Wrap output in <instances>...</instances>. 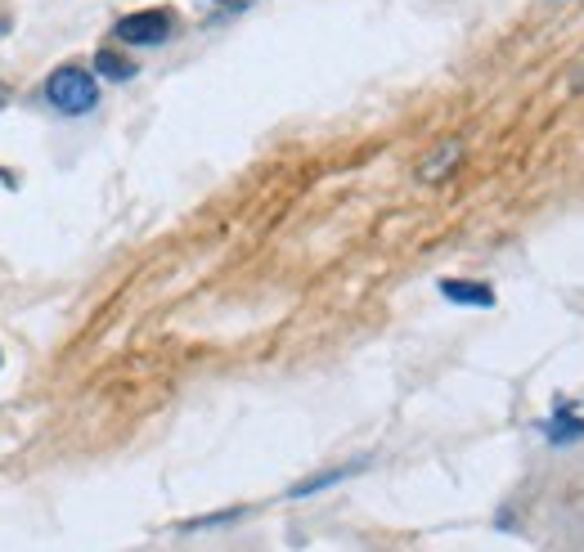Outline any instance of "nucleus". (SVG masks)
<instances>
[{
	"label": "nucleus",
	"instance_id": "nucleus-1",
	"mask_svg": "<svg viewBox=\"0 0 584 552\" xmlns=\"http://www.w3.org/2000/svg\"><path fill=\"white\" fill-rule=\"evenodd\" d=\"M45 99L63 117H82V113H91L99 104V77L86 73V67H77V63H63L45 82Z\"/></svg>",
	"mask_w": 584,
	"mask_h": 552
},
{
	"label": "nucleus",
	"instance_id": "nucleus-2",
	"mask_svg": "<svg viewBox=\"0 0 584 552\" xmlns=\"http://www.w3.org/2000/svg\"><path fill=\"white\" fill-rule=\"evenodd\" d=\"M176 32V14L171 10H136L113 23V36L126 45H162Z\"/></svg>",
	"mask_w": 584,
	"mask_h": 552
},
{
	"label": "nucleus",
	"instance_id": "nucleus-3",
	"mask_svg": "<svg viewBox=\"0 0 584 552\" xmlns=\"http://www.w3.org/2000/svg\"><path fill=\"white\" fill-rule=\"evenodd\" d=\"M459 162H464V140H440V145L418 162V180H423V184H440V180H449L454 171H459Z\"/></svg>",
	"mask_w": 584,
	"mask_h": 552
},
{
	"label": "nucleus",
	"instance_id": "nucleus-4",
	"mask_svg": "<svg viewBox=\"0 0 584 552\" xmlns=\"http://www.w3.org/2000/svg\"><path fill=\"white\" fill-rule=\"evenodd\" d=\"M440 297L454 306H472V310H490L495 306V288L490 284H472V279H440Z\"/></svg>",
	"mask_w": 584,
	"mask_h": 552
},
{
	"label": "nucleus",
	"instance_id": "nucleus-5",
	"mask_svg": "<svg viewBox=\"0 0 584 552\" xmlns=\"http://www.w3.org/2000/svg\"><path fill=\"white\" fill-rule=\"evenodd\" d=\"M140 73V67L131 59H121L117 50H99L95 54V77H108V82H131Z\"/></svg>",
	"mask_w": 584,
	"mask_h": 552
},
{
	"label": "nucleus",
	"instance_id": "nucleus-6",
	"mask_svg": "<svg viewBox=\"0 0 584 552\" xmlns=\"http://www.w3.org/2000/svg\"><path fill=\"white\" fill-rule=\"evenodd\" d=\"M544 436H549V445H575V440H584V423L571 418V413H553L544 423Z\"/></svg>",
	"mask_w": 584,
	"mask_h": 552
},
{
	"label": "nucleus",
	"instance_id": "nucleus-7",
	"mask_svg": "<svg viewBox=\"0 0 584 552\" xmlns=\"http://www.w3.org/2000/svg\"><path fill=\"white\" fill-rule=\"evenodd\" d=\"M351 471H360V463H355V467H338V471H323V476H310V480H301V486H293V490H288V499H306V495H319V490H329L333 480H347Z\"/></svg>",
	"mask_w": 584,
	"mask_h": 552
},
{
	"label": "nucleus",
	"instance_id": "nucleus-8",
	"mask_svg": "<svg viewBox=\"0 0 584 552\" xmlns=\"http://www.w3.org/2000/svg\"><path fill=\"white\" fill-rule=\"evenodd\" d=\"M571 95H584V54L575 63V73H571Z\"/></svg>",
	"mask_w": 584,
	"mask_h": 552
},
{
	"label": "nucleus",
	"instance_id": "nucleus-9",
	"mask_svg": "<svg viewBox=\"0 0 584 552\" xmlns=\"http://www.w3.org/2000/svg\"><path fill=\"white\" fill-rule=\"evenodd\" d=\"M0 32H6V23H0Z\"/></svg>",
	"mask_w": 584,
	"mask_h": 552
},
{
	"label": "nucleus",
	"instance_id": "nucleus-10",
	"mask_svg": "<svg viewBox=\"0 0 584 552\" xmlns=\"http://www.w3.org/2000/svg\"><path fill=\"white\" fill-rule=\"evenodd\" d=\"M0 108H6V99H0Z\"/></svg>",
	"mask_w": 584,
	"mask_h": 552
}]
</instances>
